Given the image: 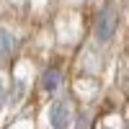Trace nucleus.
Instances as JSON below:
<instances>
[{"instance_id": "obj_3", "label": "nucleus", "mask_w": 129, "mask_h": 129, "mask_svg": "<svg viewBox=\"0 0 129 129\" xmlns=\"http://www.w3.org/2000/svg\"><path fill=\"white\" fill-rule=\"evenodd\" d=\"M13 52H16V36L10 34V31L0 28V64H5L13 57Z\"/></svg>"}, {"instance_id": "obj_6", "label": "nucleus", "mask_w": 129, "mask_h": 129, "mask_svg": "<svg viewBox=\"0 0 129 129\" xmlns=\"http://www.w3.org/2000/svg\"><path fill=\"white\" fill-rule=\"evenodd\" d=\"M5 101H8V88H5V85H0V111H3Z\"/></svg>"}, {"instance_id": "obj_1", "label": "nucleus", "mask_w": 129, "mask_h": 129, "mask_svg": "<svg viewBox=\"0 0 129 129\" xmlns=\"http://www.w3.org/2000/svg\"><path fill=\"white\" fill-rule=\"evenodd\" d=\"M116 28H119V10H116L114 3H106L95 16V39L106 44V41L114 39Z\"/></svg>"}, {"instance_id": "obj_4", "label": "nucleus", "mask_w": 129, "mask_h": 129, "mask_svg": "<svg viewBox=\"0 0 129 129\" xmlns=\"http://www.w3.org/2000/svg\"><path fill=\"white\" fill-rule=\"evenodd\" d=\"M59 85H62V72H59L57 67H47L44 72H41V88H44L47 93L57 90Z\"/></svg>"}, {"instance_id": "obj_2", "label": "nucleus", "mask_w": 129, "mask_h": 129, "mask_svg": "<svg viewBox=\"0 0 129 129\" xmlns=\"http://www.w3.org/2000/svg\"><path fill=\"white\" fill-rule=\"evenodd\" d=\"M49 124L52 129H70L72 124V106L67 98H57L49 109Z\"/></svg>"}, {"instance_id": "obj_8", "label": "nucleus", "mask_w": 129, "mask_h": 129, "mask_svg": "<svg viewBox=\"0 0 129 129\" xmlns=\"http://www.w3.org/2000/svg\"><path fill=\"white\" fill-rule=\"evenodd\" d=\"M124 129H129V124H126V126H124Z\"/></svg>"}, {"instance_id": "obj_5", "label": "nucleus", "mask_w": 129, "mask_h": 129, "mask_svg": "<svg viewBox=\"0 0 129 129\" xmlns=\"http://www.w3.org/2000/svg\"><path fill=\"white\" fill-rule=\"evenodd\" d=\"M90 126V116L88 114H80L78 116V129H88Z\"/></svg>"}, {"instance_id": "obj_7", "label": "nucleus", "mask_w": 129, "mask_h": 129, "mask_svg": "<svg viewBox=\"0 0 129 129\" xmlns=\"http://www.w3.org/2000/svg\"><path fill=\"white\" fill-rule=\"evenodd\" d=\"M126 8H129V0H126Z\"/></svg>"}, {"instance_id": "obj_9", "label": "nucleus", "mask_w": 129, "mask_h": 129, "mask_svg": "<svg viewBox=\"0 0 129 129\" xmlns=\"http://www.w3.org/2000/svg\"><path fill=\"white\" fill-rule=\"evenodd\" d=\"M103 129H109V126H103Z\"/></svg>"}]
</instances>
